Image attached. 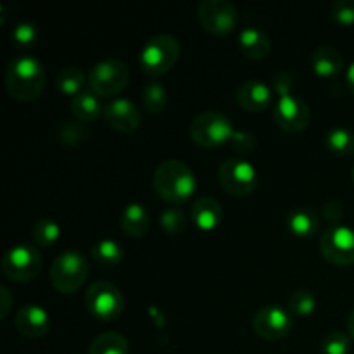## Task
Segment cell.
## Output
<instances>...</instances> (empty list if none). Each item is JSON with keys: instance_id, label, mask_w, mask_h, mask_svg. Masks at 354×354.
Masks as SVG:
<instances>
[{"instance_id": "1", "label": "cell", "mask_w": 354, "mask_h": 354, "mask_svg": "<svg viewBox=\"0 0 354 354\" xmlns=\"http://www.w3.org/2000/svg\"><path fill=\"white\" fill-rule=\"evenodd\" d=\"M6 88L12 99L31 102L45 88V68L33 55H19L7 64Z\"/></svg>"}, {"instance_id": "2", "label": "cell", "mask_w": 354, "mask_h": 354, "mask_svg": "<svg viewBox=\"0 0 354 354\" xmlns=\"http://www.w3.org/2000/svg\"><path fill=\"white\" fill-rule=\"evenodd\" d=\"M156 194L171 204L183 203L196 192L197 180L192 169L178 159L162 161L152 176Z\"/></svg>"}, {"instance_id": "3", "label": "cell", "mask_w": 354, "mask_h": 354, "mask_svg": "<svg viewBox=\"0 0 354 354\" xmlns=\"http://www.w3.org/2000/svg\"><path fill=\"white\" fill-rule=\"evenodd\" d=\"M180 57V44L171 35H156L140 48L138 64L151 76H162L176 64Z\"/></svg>"}, {"instance_id": "4", "label": "cell", "mask_w": 354, "mask_h": 354, "mask_svg": "<svg viewBox=\"0 0 354 354\" xmlns=\"http://www.w3.org/2000/svg\"><path fill=\"white\" fill-rule=\"evenodd\" d=\"M90 265L78 251L61 252L50 266V282L55 290L62 294H73L88 279Z\"/></svg>"}, {"instance_id": "5", "label": "cell", "mask_w": 354, "mask_h": 354, "mask_svg": "<svg viewBox=\"0 0 354 354\" xmlns=\"http://www.w3.org/2000/svg\"><path fill=\"white\" fill-rule=\"evenodd\" d=\"M235 128L232 121L225 114L216 111H207L199 114L190 124V138L201 147L213 149L230 142L235 135Z\"/></svg>"}, {"instance_id": "6", "label": "cell", "mask_w": 354, "mask_h": 354, "mask_svg": "<svg viewBox=\"0 0 354 354\" xmlns=\"http://www.w3.org/2000/svg\"><path fill=\"white\" fill-rule=\"evenodd\" d=\"M128 82H130V69L118 59H102L90 69V90L99 97L120 95L127 88Z\"/></svg>"}, {"instance_id": "7", "label": "cell", "mask_w": 354, "mask_h": 354, "mask_svg": "<svg viewBox=\"0 0 354 354\" xmlns=\"http://www.w3.org/2000/svg\"><path fill=\"white\" fill-rule=\"evenodd\" d=\"M41 270V254L37 245L17 244L2 258V272L12 282H31Z\"/></svg>"}, {"instance_id": "8", "label": "cell", "mask_w": 354, "mask_h": 354, "mask_svg": "<svg viewBox=\"0 0 354 354\" xmlns=\"http://www.w3.org/2000/svg\"><path fill=\"white\" fill-rule=\"evenodd\" d=\"M218 182L221 189L235 197L251 196L258 183L254 166L242 158H230L218 168Z\"/></svg>"}, {"instance_id": "9", "label": "cell", "mask_w": 354, "mask_h": 354, "mask_svg": "<svg viewBox=\"0 0 354 354\" xmlns=\"http://www.w3.org/2000/svg\"><path fill=\"white\" fill-rule=\"evenodd\" d=\"M85 304L93 318L102 322L116 320L123 311V294L114 283L99 280L88 287L85 294Z\"/></svg>"}, {"instance_id": "10", "label": "cell", "mask_w": 354, "mask_h": 354, "mask_svg": "<svg viewBox=\"0 0 354 354\" xmlns=\"http://www.w3.org/2000/svg\"><path fill=\"white\" fill-rule=\"evenodd\" d=\"M197 17L211 35H228L239 24L237 7L228 0H203L197 7Z\"/></svg>"}, {"instance_id": "11", "label": "cell", "mask_w": 354, "mask_h": 354, "mask_svg": "<svg viewBox=\"0 0 354 354\" xmlns=\"http://www.w3.org/2000/svg\"><path fill=\"white\" fill-rule=\"evenodd\" d=\"M320 251L324 258L332 265H353L354 230L346 225H332L320 237Z\"/></svg>"}, {"instance_id": "12", "label": "cell", "mask_w": 354, "mask_h": 354, "mask_svg": "<svg viewBox=\"0 0 354 354\" xmlns=\"http://www.w3.org/2000/svg\"><path fill=\"white\" fill-rule=\"evenodd\" d=\"M273 118L283 131L301 133L310 124L311 111L304 100H301L294 93H287V95H280L277 100Z\"/></svg>"}, {"instance_id": "13", "label": "cell", "mask_w": 354, "mask_h": 354, "mask_svg": "<svg viewBox=\"0 0 354 354\" xmlns=\"http://www.w3.org/2000/svg\"><path fill=\"white\" fill-rule=\"evenodd\" d=\"M252 328L265 341H279L292 330V318L283 308L265 306L252 318Z\"/></svg>"}, {"instance_id": "14", "label": "cell", "mask_w": 354, "mask_h": 354, "mask_svg": "<svg viewBox=\"0 0 354 354\" xmlns=\"http://www.w3.org/2000/svg\"><path fill=\"white\" fill-rule=\"evenodd\" d=\"M104 120L113 130L130 133L140 127L142 114L138 107L128 99H114L104 107Z\"/></svg>"}, {"instance_id": "15", "label": "cell", "mask_w": 354, "mask_h": 354, "mask_svg": "<svg viewBox=\"0 0 354 354\" xmlns=\"http://www.w3.org/2000/svg\"><path fill=\"white\" fill-rule=\"evenodd\" d=\"M17 332L28 339H41L47 335L50 328V318L45 308L37 306V304H28L23 306L16 313L14 318Z\"/></svg>"}, {"instance_id": "16", "label": "cell", "mask_w": 354, "mask_h": 354, "mask_svg": "<svg viewBox=\"0 0 354 354\" xmlns=\"http://www.w3.org/2000/svg\"><path fill=\"white\" fill-rule=\"evenodd\" d=\"M273 92L259 80H248L237 88V102L249 113H261L272 104Z\"/></svg>"}, {"instance_id": "17", "label": "cell", "mask_w": 354, "mask_h": 354, "mask_svg": "<svg viewBox=\"0 0 354 354\" xmlns=\"http://www.w3.org/2000/svg\"><path fill=\"white\" fill-rule=\"evenodd\" d=\"M311 68L322 78H335L344 69V59L337 48L322 45L311 54Z\"/></svg>"}, {"instance_id": "18", "label": "cell", "mask_w": 354, "mask_h": 354, "mask_svg": "<svg viewBox=\"0 0 354 354\" xmlns=\"http://www.w3.org/2000/svg\"><path fill=\"white\" fill-rule=\"evenodd\" d=\"M190 216H192V221L197 225V228L209 232L221 223L223 209H221L220 203L213 197H199L197 201H194Z\"/></svg>"}, {"instance_id": "19", "label": "cell", "mask_w": 354, "mask_h": 354, "mask_svg": "<svg viewBox=\"0 0 354 354\" xmlns=\"http://www.w3.org/2000/svg\"><path fill=\"white\" fill-rule=\"evenodd\" d=\"M239 47L245 57L252 61H261L266 59L272 52V41L265 31L258 28H244L239 33Z\"/></svg>"}, {"instance_id": "20", "label": "cell", "mask_w": 354, "mask_h": 354, "mask_svg": "<svg viewBox=\"0 0 354 354\" xmlns=\"http://www.w3.org/2000/svg\"><path fill=\"white\" fill-rule=\"evenodd\" d=\"M121 230L131 239H142L151 227L149 211L142 204L130 203L121 211Z\"/></svg>"}, {"instance_id": "21", "label": "cell", "mask_w": 354, "mask_h": 354, "mask_svg": "<svg viewBox=\"0 0 354 354\" xmlns=\"http://www.w3.org/2000/svg\"><path fill=\"white\" fill-rule=\"evenodd\" d=\"M287 228L292 235L299 239H311L317 235L320 228V218L318 213L311 207H294L287 216Z\"/></svg>"}, {"instance_id": "22", "label": "cell", "mask_w": 354, "mask_h": 354, "mask_svg": "<svg viewBox=\"0 0 354 354\" xmlns=\"http://www.w3.org/2000/svg\"><path fill=\"white\" fill-rule=\"evenodd\" d=\"M71 113L82 123H90V121L97 120L100 113L104 114L102 104L97 99V93L92 90H83L76 97L71 99Z\"/></svg>"}, {"instance_id": "23", "label": "cell", "mask_w": 354, "mask_h": 354, "mask_svg": "<svg viewBox=\"0 0 354 354\" xmlns=\"http://www.w3.org/2000/svg\"><path fill=\"white\" fill-rule=\"evenodd\" d=\"M130 346L124 335L118 332H104L97 335L88 348V354H128Z\"/></svg>"}, {"instance_id": "24", "label": "cell", "mask_w": 354, "mask_h": 354, "mask_svg": "<svg viewBox=\"0 0 354 354\" xmlns=\"http://www.w3.org/2000/svg\"><path fill=\"white\" fill-rule=\"evenodd\" d=\"M85 83V73L80 68H75V66L61 69V71L57 73V76H55V86L59 88V92L69 97H76L78 93H82Z\"/></svg>"}, {"instance_id": "25", "label": "cell", "mask_w": 354, "mask_h": 354, "mask_svg": "<svg viewBox=\"0 0 354 354\" xmlns=\"http://www.w3.org/2000/svg\"><path fill=\"white\" fill-rule=\"evenodd\" d=\"M92 258L102 266H118L124 258V251L120 242L113 239H102L92 248Z\"/></svg>"}, {"instance_id": "26", "label": "cell", "mask_w": 354, "mask_h": 354, "mask_svg": "<svg viewBox=\"0 0 354 354\" xmlns=\"http://www.w3.org/2000/svg\"><path fill=\"white\" fill-rule=\"evenodd\" d=\"M168 104V90L158 80H152V82L145 83L144 88H142V106L149 113H161L162 109Z\"/></svg>"}, {"instance_id": "27", "label": "cell", "mask_w": 354, "mask_h": 354, "mask_svg": "<svg viewBox=\"0 0 354 354\" xmlns=\"http://www.w3.org/2000/svg\"><path fill=\"white\" fill-rule=\"evenodd\" d=\"M31 237L40 248H50L61 237V227L52 218H41L31 228Z\"/></svg>"}, {"instance_id": "28", "label": "cell", "mask_w": 354, "mask_h": 354, "mask_svg": "<svg viewBox=\"0 0 354 354\" xmlns=\"http://www.w3.org/2000/svg\"><path fill=\"white\" fill-rule=\"evenodd\" d=\"M325 144H327L328 151L337 156L354 154V133L349 131L348 128L337 127L328 130L327 137H325Z\"/></svg>"}, {"instance_id": "29", "label": "cell", "mask_w": 354, "mask_h": 354, "mask_svg": "<svg viewBox=\"0 0 354 354\" xmlns=\"http://www.w3.org/2000/svg\"><path fill=\"white\" fill-rule=\"evenodd\" d=\"M38 38H40V31L30 21L17 23L14 30L10 31V40H12L14 48H17V50H28V48L37 44Z\"/></svg>"}, {"instance_id": "30", "label": "cell", "mask_w": 354, "mask_h": 354, "mask_svg": "<svg viewBox=\"0 0 354 354\" xmlns=\"http://www.w3.org/2000/svg\"><path fill=\"white\" fill-rule=\"evenodd\" d=\"M317 308V299L308 289L294 290L289 297V313L292 317H310Z\"/></svg>"}, {"instance_id": "31", "label": "cell", "mask_w": 354, "mask_h": 354, "mask_svg": "<svg viewBox=\"0 0 354 354\" xmlns=\"http://www.w3.org/2000/svg\"><path fill=\"white\" fill-rule=\"evenodd\" d=\"M88 137V128L82 121H64L57 130V138L64 145H76Z\"/></svg>"}, {"instance_id": "32", "label": "cell", "mask_w": 354, "mask_h": 354, "mask_svg": "<svg viewBox=\"0 0 354 354\" xmlns=\"http://www.w3.org/2000/svg\"><path fill=\"white\" fill-rule=\"evenodd\" d=\"M159 223H161L162 232L168 235H180L187 227V216L178 207H168L161 213Z\"/></svg>"}, {"instance_id": "33", "label": "cell", "mask_w": 354, "mask_h": 354, "mask_svg": "<svg viewBox=\"0 0 354 354\" xmlns=\"http://www.w3.org/2000/svg\"><path fill=\"white\" fill-rule=\"evenodd\" d=\"M349 351H351V337L341 330L330 332L322 341L324 354H349Z\"/></svg>"}, {"instance_id": "34", "label": "cell", "mask_w": 354, "mask_h": 354, "mask_svg": "<svg viewBox=\"0 0 354 354\" xmlns=\"http://www.w3.org/2000/svg\"><path fill=\"white\" fill-rule=\"evenodd\" d=\"M332 17L342 26L354 24V0H337L332 6Z\"/></svg>"}, {"instance_id": "35", "label": "cell", "mask_w": 354, "mask_h": 354, "mask_svg": "<svg viewBox=\"0 0 354 354\" xmlns=\"http://www.w3.org/2000/svg\"><path fill=\"white\" fill-rule=\"evenodd\" d=\"M230 144L234 145L235 151L239 152H251L254 149L256 140H254V135L248 133V131H242L237 130L235 131L234 138L230 140Z\"/></svg>"}, {"instance_id": "36", "label": "cell", "mask_w": 354, "mask_h": 354, "mask_svg": "<svg viewBox=\"0 0 354 354\" xmlns=\"http://www.w3.org/2000/svg\"><path fill=\"white\" fill-rule=\"evenodd\" d=\"M322 214H324V218L328 221V223H337V221H341L342 216H344V209H342V206L339 201L332 199V201H327V203L324 204Z\"/></svg>"}, {"instance_id": "37", "label": "cell", "mask_w": 354, "mask_h": 354, "mask_svg": "<svg viewBox=\"0 0 354 354\" xmlns=\"http://www.w3.org/2000/svg\"><path fill=\"white\" fill-rule=\"evenodd\" d=\"M273 88L279 92V97L290 93V88H292V76L287 71H279L273 76Z\"/></svg>"}, {"instance_id": "38", "label": "cell", "mask_w": 354, "mask_h": 354, "mask_svg": "<svg viewBox=\"0 0 354 354\" xmlns=\"http://www.w3.org/2000/svg\"><path fill=\"white\" fill-rule=\"evenodd\" d=\"M0 299H2V304H0V318L3 320L10 310V303H12V296H10L7 287H0Z\"/></svg>"}, {"instance_id": "39", "label": "cell", "mask_w": 354, "mask_h": 354, "mask_svg": "<svg viewBox=\"0 0 354 354\" xmlns=\"http://www.w3.org/2000/svg\"><path fill=\"white\" fill-rule=\"evenodd\" d=\"M346 80H348L349 90H351V93L354 95V61L349 64L348 71H346Z\"/></svg>"}, {"instance_id": "40", "label": "cell", "mask_w": 354, "mask_h": 354, "mask_svg": "<svg viewBox=\"0 0 354 354\" xmlns=\"http://www.w3.org/2000/svg\"><path fill=\"white\" fill-rule=\"evenodd\" d=\"M348 332H349V337L354 341V310L349 315V320H348Z\"/></svg>"}, {"instance_id": "41", "label": "cell", "mask_w": 354, "mask_h": 354, "mask_svg": "<svg viewBox=\"0 0 354 354\" xmlns=\"http://www.w3.org/2000/svg\"><path fill=\"white\" fill-rule=\"evenodd\" d=\"M353 180H354V169H353Z\"/></svg>"}]
</instances>
